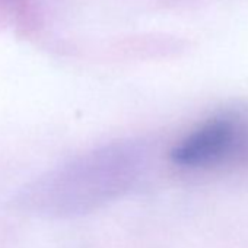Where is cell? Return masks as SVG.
<instances>
[{
  "instance_id": "cell-1",
  "label": "cell",
  "mask_w": 248,
  "mask_h": 248,
  "mask_svg": "<svg viewBox=\"0 0 248 248\" xmlns=\"http://www.w3.org/2000/svg\"><path fill=\"white\" fill-rule=\"evenodd\" d=\"M133 152L104 149L59 168L30 184L18 204L40 216H67L96 206L133 178Z\"/></svg>"
},
{
  "instance_id": "cell-2",
  "label": "cell",
  "mask_w": 248,
  "mask_h": 248,
  "mask_svg": "<svg viewBox=\"0 0 248 248\" xmlns=\"http://www.w3.org/2000/svg\"><path fill=\"white\" fill-rule=\"evenodd\" d=\"M248 135L231 118H213L184 138L171 152L172 161L186 168H207L242 156Z\"/></svg>"
}]
</instances>
